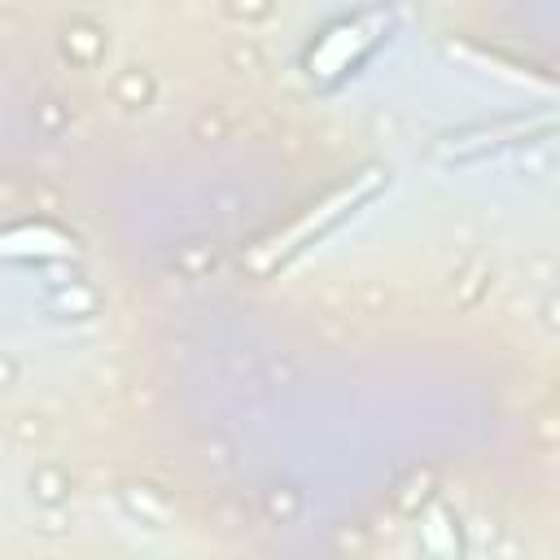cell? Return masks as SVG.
I'll use <instances>...</instances> for the list:
<instances>
[{
    "label": "cell",
    "instance_id": "obj_1",
    "mask_svg": "<svg viewBox=\"0 0 560 560\" xmlns=\"http://www.w3.org/2000/svg\"><path fill=\"white\" fill-rule=\"evenodd\" d=\"M385 175L389 171H381V166H368V171H359V175H350V184H341V188H332L324 201H315L306 214H298L280 236H271L258 254H254V267H276V262H289L293 254H302L311 241H319L332 223H341L350 210H359L381 184H385Z\"/></svg>",
    "mask_w": 560,
    "mask_h": 560
},
{
    "label": "cell",
    "instance_id": "obj_2",
    "mask_svg": "<svg viewBox=\"0 0 560 560\" xmlns=\"http://www.w3.org/2000/svg\"><path fill=\"white\" fill-rule=\"evenodd\" d=\"M389 31V13H354L332 22L311 48H306V74L311 83H337L341 74H350Z\"/></svg>",
    "mask_w": 560,
    "mask_h": 560
},
{
    "label": "cell",
    "instance_id": "obj_3",
    "mask_svg": "<svg viewBox=\"0 0 560 560\" xmlns=\"http://www.w3.org/2000/svg\"><path fill=\"white\" fill-rule=\"evenodd\" d=\"M74 236H66L52 223H22L0 232V258H70Z\"/></svg>",
    "mask_w": 560,
    "mask_h": 560
}]
</instances>
